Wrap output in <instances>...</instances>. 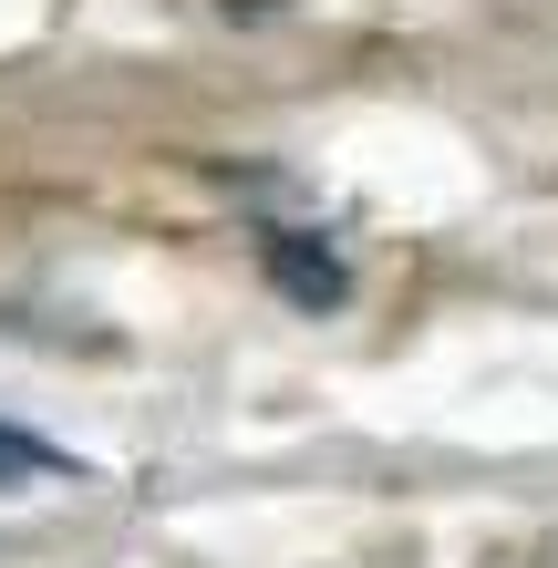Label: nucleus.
Instances as JSON below:
<instances>
[{"instance_id": "obj_2", "label": "nucleus", "mask_w": 558, "mask_h": 568, "mask_svg": "<svg viewBox=\"0 0 558 568\" xmlns=\"http://www.w3.org/2000/svg\"><path fill=\"white\" fill-rule=\"evenodd\" d=\"M62 476V455L42 445V434H21V424H0V486H42Z\"/></svg>"}, {"instance_id": "obj_1", "label": "nucleus", "mask_w": 558, "mask_h": 568, "mask_svg": "<svg viewBox=\"0 0 558 568\" xmlns=\"http://www.w3.org/2000/svg\"><path fill=\"white\" fill-rule=\"evenodd\" d=\"M270 290H280V300H301V311H332L352 280H342L332 239H301V227H290V239H270Z\"/></svg>"}]
</instances>
